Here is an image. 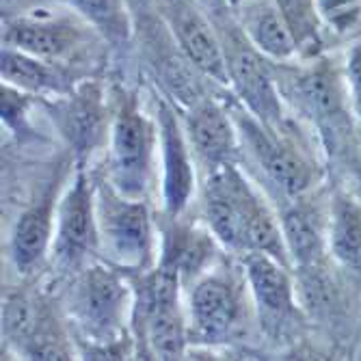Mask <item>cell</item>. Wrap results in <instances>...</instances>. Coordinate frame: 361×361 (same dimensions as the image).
I'll list each match as a JSON object with an SVG mask.
<instances>
[{"label":"cell","mask_w":361,"mask_h":361,"mask_svg":"<svg viewBox=\"0 0 361 361\" xmlns=\"http://www.w3.org/2000/svg\"><path fill=\"white\" fill-rule=\"evenodd\" d=\"M160 232L158 262L176 269L184 288L219 264V251L223 247L206 225L197 227L184 225L182 219H165Z\"/></svg>","instance_id":"d6986e66"},{"label":"cell","mask_w":361,"mask_h":361,"mask_svg":"<svg viewBox=\"0 0 361 361\" xmlns=\"http://www.w3.org/2000/svg\"><path fill=\"white\" fill-rule=\"evenodd\" d=\"M135 288L133 334L139 359H184L190 342L182 277L176 269L158 264L130 275Z\"/></svg>","instance_id":"3957f363"},{"label":"cell","mask_w":361,"mask_h":361,"mask_svg":"<svg viewBox=\"0 0 361 361\" xmlns=\"http://www.w3.org/2000/svg\"><path fill=\"white\" fill-rule=\"evenodd\" d=\"M65 3L113 46L128 42L133 35V18L126 0H65Z\"/></svg>","instance_id":"d4e9b609"},{"label":"cell","mask_w":361,"mask_h":361,"mask_svg":"<svg viewBox=\"0 0 361 361\" xmlns=\"http://www.w3.org/2000/svg\"><path fill=\"white\" fill-rule=\"evenodd\" d=\"M0 74H3V82L37 97H59L70 93L78 85L65 65L44 61L9 46H3V52H0Z\"/></svg>","instance_id":"603a6c76"},{"label":"cell","mask_w":361,"mask_h":361,"mask_svg":"<svg viewBox=\"0 0 361 361\" xmlns=\"http://www.w3.org/2000/svg\"><path fill=\"white\" fill-rule=\"evenodd\" d=\"M229 111L238 126L243 147H247L257 169L279 197L294 202L316 190L322 180V167L297 130L290 123H264L240 102H234Z\"/></svg>","instance_id":"277c9868"},{"label":"cell","mask_w":361,"mask_h":361,"mask_svg":"<svg viewBox=\"0 0 361 361\" xmlns=\"http://www.w3.org/2000/svg\"><path fill=\"white\" fill-rule=\"evenodd\" d=\"M214 26L223 44L229 87L234 89L236 100L264 123H290L286 117L283 95L275 76V63L247 39L234 16L229 20L216 18Z\"/></svg>","instance_id":"9c48e42d"},{"label":"cell","mask_w":361,"mask_h":361,"mask_svg":"<svg viewBox=\"0 0 361 361\" xmlns=\"http://www.w3.org/2000/svg\"><path fill=\"white\" fill-rule=\"evenodd\" d=\"M156 119L160 133V202L165 219H184L197 195V167L184 121L167 97H158Z\"/></svg>","instance_id":"5bb4252c"},{"label":"cell","mask_w":361,"mask_h":361,"mask_svg":"<svg viewBox=\"0 0 361 361\" xmlns=\"http://www.w3.org/2000/svg\"><path fill=\"white\" fill-rule=\"evenodd\" d=\"M100 259L137 275L158 264L156 225L147 200L126 197L104 178L97 182Z\"/></svg>","instance_id":"8992f818"},{"label":"cell","mask_w":361,"mask_h":361,"mask_svg":"<svg viewBox=\"0 0 361 361\" xmlns=\"http://www.w3.org/2000/svg\"><path fill=\"white\" fill-rule=\"evenodd\" d=\"M61 137L76 154V165H87L89 156L109 145L113 113L106 91L97 80H78L65 95L48 106Z\"/></svg>","instance_id":"4fadbf2b"},{"label":"cell","mask_w":361,"mask_h":361,"mask_svg":"<svg viewBox=\"0 0 361 361\" xmlns=\"http://www.w3.org/2000/svg\"><path fill=\"white\" fill-rule=\"evenodd\" d=\"M160 160L156 115H147L135 93L119 91L109 137L106 180L126 197L147 200Z\"/></svg>","instance_id":"5b68a950"},{"label":"cell","mask_w":361,"mask_h":361,"mask_svg":"<svg viewBox=\"0 0 361 361\" xmlns=\"http://www.w3.org/2000/svg\"><path fill=\"white\" fill-rule=\"evenodd\" d=\"M240 267L245 271L253 312L262 322V329L279 334L303 314L297 299L294 275L288 264L269 253L249 251L240 255Z\"/></svg>","instance_id":"9a60e30c"},{"label":"cell","mask_w":361,"mask_h":361,"mask_svg":"<svg viewBox=\"0 0 361 361\" xmlns=\"http://www.w3.org/2000/svg\"><path fill=\"white\" fill-rule=\"evenodd\" d=\"M97 37L100 32L74 9L63 13L30 9L3 22V46L65 65V68L68 63L80 59Z\"/></svg>","instance_id":"30bf717a"},{"label":"cell","mask_w":361,"mask_h":361,"mask_svg":"<svg viewBox=\"0 0 361 361\" xmlns=\"http://www.w3.org/2000/svg\"><path fill=\"white\" fill-rule=\"evenodd\" d=\"M338 267L331 259H322L310 267L294 269V286L297 299L305 314L314 318L336 316L342 299V290L336 277Z\"/></svg>","instance_id":"cb8c5ba5"},{"label":"cell","mask_w":361,"mask_h":361,"mask_svg":"<svg viewBox=\"0 0 361 361\" xmlns=\"http://www.w3.org/2000/svg\"><path fill=\"white\" fill-rule=\"evenodd\" d=\"M247 299H251L245 271L221 262L188 286V334L190 342L219 346L236 340L247 329Z\"/></svg>","instance_id":"52a82bcc"},{"label":"cell","mask_w":361,"mask_h":361,"mask_svg":"<svg viewBox=\"0 0 361 361\" xmlns=\"http://www.w3.org/2000/svg\"><path fill=\"white\" fill-rule=\"evenodd\" d=\"M232 11L247 39L267 59L273 63H290L299 56L297 39L277 0H245Z\"/></svg>","instance_id":"44dd1931"},{"label":"cell","mask_w":361,"mask_h":361,"mask_svg":"<svg viewBox=\"0 0 361 361\" xmlns=\"http://www.w3.org/2000/svg\"><path fill=\"white\" fill-rule=\"evenodd\" d=\"M275 68L277 85L286 100L305 115L318 133L331 135L334 143L346 135L344 130L350 126V102L342 65H334L324 56H314L312 63L299 68Z\"/></svg>","instance_id":"ba28073f"},{"label":"cell","mask_w":361,"mask_h":361,"mask_svg":"<svg viewBox=\"0 0 361 361\" xmlns=\"http://www.w3.org/2000/svg\"><path fill=\"white\" fill-rule=\"evenodd\" d=\"M326 253L340 273L361 281V197L346 190L331 195Z\"/></svg>","instance_id":"7402d4cb"},{"label":"cell","mask_w":361,"mask_h":361,"mask_svg":"<svg viewBox=\"0 0 361 361\" xmlns=\"http://www.w3.org/2000/svg\"><path fill=\"white\" fill-rule=\"evenodd\" d=\"M32 97L37 95L3 82V89H0V117H3V126H7L13 135L28 133V109Z\"/></svg>","instance_id":"484cf974"},{"label":"cell","mask_w":361,"mask_h":361,"mask_svg":"<svg viewBox=\"0 0 361 361\" xmlns=\"http://www.w3.org/2000/svg\"><path fill=\"white\" fill-rule=\"evenodd\" d=\"M283 243L290 255L292 271L329 259L326 253V225H329V204L326 208L314 202V192L286 202L279 212Z\"/></svg>","instance_id":"ffe728a7"},{"label":"cell","mask_w":361,"mask_h":361,"mask_svg":"<svg viewBox=\"0 0 361 361\" xmlns=\"http://www.w3.org/2000/svg\"><path fill=\"white\" fill-rule=\"evenodd\" d=\"M3 340L24 359H72L74 350L52 303L37 292H7L3 299Z\"/></svg>","instance_id":"7c38bea8"},{"label":"cell","mask_w":361,"mask_h":361,"mask_svg":"<svg viewBox=\"0 0 361 361\" xmlns=\"http://www.w3.org/2000/svg\"><path fill=\"white\" fill-rule=\"evenodd\" d=\"M316 9L322 26L338 35H346L361 22V0H316Z\"/></svg>","instance_id":"4316f807"},{"label":"cell","mask_w":361,"mask_h":361,"mask_svg":"<svg viewBox=\"0 0 361 361\" xmlns=\"http://www.w3.org/2000/svg\"><path fill=\"white\" fill-rule=\"evenodd\" d=\"M156 9L171 37L195 68L216 85L229 87L219 30L214 22L197 7L195 0H156Z\"/></svg>","instance_id":"2e32d148"},{"label":"cell","mask_w":361,"mask_h":361,"mask_svg":"<svg viewBox=\"0 0 361 361\" xmlns=\"http://www.w3.org/2000/svg\"><path fill=\"white\" fill-rule=\"evenodd\" d=\"M59 182H50L48 188L32 202L16 221L11 240H9V257L16 271L22 277L32 275L52 251L54 225H56V206H59Z\"/></svg>","instance_id":"ac0fdd59"},{"label":"cell","mask_w":361,"mask_h":361,"mask_svg":"<svg viewBox=\"0 0 361 361\" xmlns=\"http://www.w3.org/2000/svg\"><path fill=\"white\" fill-rule=\"evenodd\" d=\"M95 255L100 257L97 182L91 180L87 165H76L74 178L59 197L50 257L59 271L78 273Z\"/></svg>","instance_id":"8fae6325"},{"label":"cell","mask_w":361,"mask_h":361,"mask_svg":"<svg viewBox=\"0 0 361 361\" xmlns=\"http://www.w3.org/2000/svg\"><path fill=\"white\" fill-rule=\"evenodd\" d=\"M133 310L135 288L126 271L97 259L74 273L65 312L93 359H123V344H135L128 334Z\"/></svg>","instance_id":"7a4b0ae2"},{"label":"cell","mask_w":361,"mask_h":361,"mask_svg":"<svg viewBox=\"0 0 361 361\" xmlns=\"http://www.w3.org/2000/svg\"><path fill=\"white\" fill-rule=\"evenodd\" d=\"M353 171H355V178H357V184L361 190V152L353 158Z\"/></svg>","instance_id":"f1b7e54d"},{"label":"cell","mask_w":361,"mask_h":361,"mask_svg":"<svg viewBox=\"0 0 361 361\" xmlns=\"http://www.w3.org/2000/svg\"><path fill=\"white\" fill-rule=\"evenodd\" d=\"M342 72H344V80H346L353 117L361 123V39L350 44V48L346 50Z\"/></svg>","instance_id":"83f0119b"},{"label":"cell","mask_w":361,"mask_h":361,"mask_svg":"<svg viewBox=\"0 0 361 361\" xmlns=\"http://www.w3.org/2000/svg\"><path fill=\"white\" fill-rule=\"evenodd\" d=\"M200 195L204 225L221 243L223 251L238 255L262 251L292 269L279 214L238 162L208 171Z\"/></svg>","instance_id":"6da1fadb"},{"label":"cell","mask_w":361,"mask_h":361,"mask_svg":"<svg viewBox=\"0 0 361 361\" xmlns=\"http://www.w3.org/2000/svg\"><path fill=\"white\" fill-rule=\"evenodd\" d=\"M184 130L195 160L208 171L240 160V135L229 106L210 95H202L186 106Z\"/></svg>","instance_id":"e0dca14e"},{"label":"cell","mask_w":361,"mask_h":361,"mask_svg":"<svg viewBox=\"0 0 361 361\" xmlns=\"http://www.w3.org/2000/svg\"><path fill=\"white\" fill-rule=\"evenodd\" d=\"M243 3H245V0H225L227 9H236V7H240Z\"/></svg>","instance_id":"f546056e"}]
</instances>
